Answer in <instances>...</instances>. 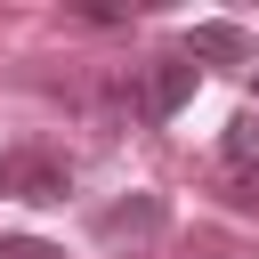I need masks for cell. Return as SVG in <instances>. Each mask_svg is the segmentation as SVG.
<instances>
[{
	"label": "cell",
	"mask_w": 259,
	"mask_h": 259,
	"mask_svg": "<svg viewBox=\"0 0 259 259\" xmlns=\"http://www.w3.org/2000/svg\"><path fill=\"white\" fill-rule=\"evenodd\" d=\"M0 194L8 202H65L73 194V162L49 146H8L0 154Z\"/></svg>",
	"instance_id": "6da1fadb"
},
{
	"label": "cell",
	"mask_w": 259,
	"mask_h": 259,
	"mask_svg": "<svg viewBox=\"0 0 259 259\" xmlns=\"http://www.w3.org/2000/svg\"><path fill=\"white\" fill-rule=\"evenodd\" d=\"M194 65L178 57V49H162V57H146L138 65V89H130V105H138V121H178L186 113V97H194Z\"/></svg>",
	"instance_id": "7a4b0ae2"
},
{
	"label": "cell",
	"mask_w": 259,
	"mask_h": 259,
	"mask_svg": "<svg viewBox=\"0 0 259 259\" xmlns=\"http://www.w3.org/2000/svg\"><path fill=\"white\" fill-rule=\"evenodd\" d=\"M219 178H227V202L259 210V113H235L227 138H219Z\"/></svg>",
	"instance_id": "3957f363"
},
{
	"label": "cell",
	"mask_w": 259,
	"mask_h": 259,
	"mask_svg": "<svg viewBox=\"0 0 259 259\" xmlns=\"http://www.w3.org/2000/svg\"><path fill=\"white\" fill-rule=\"evenodd\" d=\"M178 57L202 73V65H251L259 49H251V32H243V24H194V32L178 40Z\"/></svg>",
	"instance_id": "277c9868"
},
{
	"label": "cell",
	"mask_w": 259,
	"mask_h": 259,
	"mask_svg": "<svg viewBox=\"0 0 259 259\" xmlns=\"http://www.w3.org/2000/svg\"><path fill=\"white\" fill-rule=\"evenodd\" d=\"M154 227H162V202L154 194H130V202H113L97 219V235H154Z\"/></svg>",
	"instance_id": "5b68a950"
},
{
	"label": "cell",
	"mask_w": 259,
	"mask_h": 259,
	"mask_svg": "<svg viewBox=\"0 0 259 259\" xmlns=\"http://www.w3.org/2000/svg\"><path fill=\"white\" fill-rule=\"evenodd\" d=\"M0 259H65L49 235H0Z\"/></svg>",
	"instance_id": "8992f818"
},
{
	"label": "cell",
	"mask_w": 259,
	"mask_h": 259,
	"mask_svg": "<svg viewBox=\"0 0 259 259\" xmlns=\"http://www.w3.org/2000/svg\"><path fill=\"white\" fill-rule=\"evenodd\" d=\"M73 16H81V24H130V8H121V0H81Z\"/></svg>",
	"instance_id": "52a82bcc"
},
{
	"label": "cell",
	"mask_w": 259,
	"mask_h": 259,
	"mask_svg": "<svg viewBox=\"0 0 259 259\" xmlns=\"http://www.w3.org/2000/svg\"><path fill=\"white\" fill-rule=\"evenodd\" d=\"M251 89H259V57H251Z\"/></svg>",
	"instance_id": "ba28073f"
}]
</instances>
